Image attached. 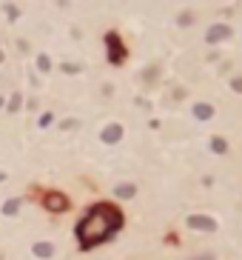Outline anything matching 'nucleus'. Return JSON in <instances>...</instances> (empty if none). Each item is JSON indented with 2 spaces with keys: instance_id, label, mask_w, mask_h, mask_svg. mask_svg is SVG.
<instances>
[{
  "instance_id": "10",
  "label": "nucleus",
  "mask_w": 242,
  "mask_h": 260,
  "mask_svg": "<svg viewBox=\"0 0 242 260\" xmlns=\"http://www.w3.org/2000/svg\"><path fill=\"white\" fill-rule=\"evenodd\" d=\"M211 149H214L216 154H222V152H228V143H225L222 137H214V140H211Z\"/></svg>"
},
{
  "instance_id": "9",
  "label": "nucleus",
  "mask_w": 242,
  "mask_h": 260,
  "mask_svg": "<svg viewBox=\"0 0 242 260\" xmlns=\"http://www.w3.org/2000/svg\"><path fill=\"white\" fill-rule=\"evenodd\" d=\"M134 192H137V186H131V183H123V186L114 189L117 198H134Z\"/></svg>"
},
{
  "instance_id": "16",
  "label": "nucleus",
  "mask_w": 242,
  "mask_h": 260,
  "mask_svg": "<svg viewBox=\"0 0 242 260\" xmlns=\"http://www.w3.org/2000/svg\"><path fill=\"white\" fill-rule=\"evenodd\" d=\"M188 260H214V254H197V257H188Z\"/></svg>"
},
{
  "instance_id": "2",
  "label": "nucleus",
  "mask_w": 242,
  "mask_h": 260,
  "mask_svg": "<svg viewBox=\"0 0 242 260\" xmlns=\"http://www.w3.org/2000/svg\"><path fill=\"white\" fill-rule=\"evenodd\" d=\"M188 229H197V232H214L216 220L214 217H205V215H191L188 217Z\"/></svg>"
},
{
  "instance_id": "1",
  "label": "nucleus",
  "mask_w": 242,
  "mask_h": 260,
  "mask_svg": "<svg viewBox=\"0 0 242 260\" xmlns=\"http://www.w3.org/2000/svg\"><path fill=\"white\" fill-rule=\"evenodd\" d=\"M120 223H123V217L114 206H105V203L94 206L77 223L80 246H83V249H91V246H97V243H103L105 237H111V234L120 229Z\"/></svg>"
},
{
  "instance_id": "11",
  "label": "nucleus",
  "mask_w": 242,
  "mask_h": 260,
  "mask_svg": "<svg viewBox=\"0 0 242 260\" xmlns=\"http://www.w3.org/2000/svg\"><path fill=\"white\" fill-rule=\"evenodd\" d=\"M18 209H20V200H9V203L3 206V215H15Z\"/></svg>"
},
{
  "instance_id": "4",
  "label": "nucleus",
  "mask_w": 242,
  "mask_h": 260,
  "mask_svg": "<svg viewBox=\"0 0 242 260\" xmlns=\"http://www.w3.org/2000/svg\"><path fill=\"white\" fill-rule=\"evenodd\" d=\"M100 137H103V143H117V140L123 137V126H120V123L105 126V129H103V135H100Z\"/></svg>"
},
{
  "instance_id": "14",
  "label": "nucleus",
  "mask_w": 242,
  "mask_h": 260,
  "mask_svg": "<svg viewBox=\"0 0 242 260\" xmlns=\"http://www.w3.org/2000/svg\"><path fill=\"white\" fill-rule=\"evenodd\" d=\"M63 72H69V74H74V72H80L77 66H74V63H66V66H63Z\"/></svg>"
},
{
  "instance_id": "15",
  "label": "nucleus",
  "mask_w": 242,
  "mask_h": 260,
  "mask_svg": "<svg viewBox=\"0 0 242 260\" xmlns=\"http://www.w3.org/2000/svg\"><path fill=\"white\" fill-rule=\"evenodd\" d=\"M231 86H233L236 92H242V77H233V83H231Z\"/></svg>"
},
{
  "instance_id": "12",
  "label": "nucleus",
  "mask_w": 242,
  "mask_h": 260,
  "mask_svg": "<svg viewBox=\"0 0 242 260\" xmlns=\"http://www.w3.org/2000/svg\"><path fill=\"white\" fill-rule=\"evenodd\" d=\"M37 66H40V72H49V69H52V60H49L46 54H40V57H37Z\"/></svg>"
},
{
  "instance_id": "6",
  "label": "nucleus",
  "mask_w": 242,
  "mask_h": 260,
  "mask_svg": "<svg viewBox=\"0 0 242 260\" xmlns=\"http://www.w3.org/2000/svg\"><path fill=\"white\" fill-rule=\"evenodd\" d=\"M46 206L52 212H60V209H66V198L63 195H46Z\"/></svg>"
},
{
  "instance_id": "7",
  "label": "nucleus",
  "mask_w": 242,
  "mask_h": 260,
  "mask_svg": "<svg viewBox=\"0 0 242 260\" xmlns=\"http://www.w3.org/2000/svg\"><path fill=\"white\" fill-rule=\"evenodd\" d=\"M37 254V257H52L54 254V246L52 243H35V249H32Z\"/></svg>"
},
{
  "instance_id": "5",
  "label": "nucleus",
  "mask_w": 242,
  "mask_h": 260,
  "mask_svg": "<svg viewBox=\"0 0 242 260\" xmlns=\"http://www.w3.org/2000/svg\"><path fill=\"white\" fill-rule=\"evenodd\" d=\"M194 117L211 120V117H214V106H211V103H197V106H194Z\"/></svg>"
},
{
  "instance_id": "3",
  "label": "nucleus",
  "mask_w": 242,
  "mask_h": 260,
  "mask_svg": "<svg viewBox=\"0 0 242 260\" xmlns=\"http://www.w3.org/2000/svg\"><path fill=\"white\" fill-rule=\"evenodd\" d=\"M228 37H231V26H225V23H216V26L208 29L205 40L214 46V43H219V40H228Z\"/></svg>"
},
{
  "instance_id": "13",
  "label": "nucleus",
  "mask_w": 242,
  "mask_h": 260,
  "mask_svg": "<svg viewBox=\"0 0 242 260\" xmlns=\"http://www.w3.org/2000/svg\"><path fill=\"white\" fill-rule=\"evenodd\" d=\"M20 109V95H15V98L9 100V112H18Z\"/></svg>"
},
{
  "instance_id": "8",
  "label": "nucleus",
  "mask_w": 242,
  "mask_h": 260,
  "mask_svg": "<svg viewBox=\"0 0 242 260\" xmlns=\"http://www.w3.org/2000/svg\"><path fill=\"white\" fill-rule=\"evenodd\" d=\"M108 43H111V60L120 63L123 60V52H120V40H117V35H108Z\"/></svg>"
}]
</instances>
